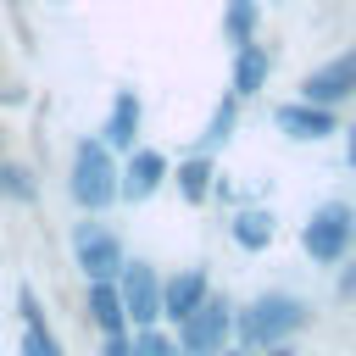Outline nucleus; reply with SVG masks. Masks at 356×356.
Segmentation results:
<instances>
[{"mask_svg":"<svg viewBox=\"0 0 356 356\" xmlns=\"http://www.w3.org/2000/svg\"><path fill=\"white\" fill-rule=\"evenodd\" d=\"M306 317H312V312H306L300 295L267 289V295H256L250 306L234 312V339H239L245 356H261V350H273V345H289V339L306 328Z\"/></svg>","mask_w":356,"mask_h":356,"instance_id":"nucleus-1","label":"nucleus"},{"mask_svg":"<svg viewBox=\"0 0 356 356\" xmlns=\"http://www.w3.org/2000/svg\"><path fill=\"white\" fill-rule=\"evenodd\" d=\"M350 245H356V206H345V200H323L300 222V250L317 267H345Z\"/></svg>","mask_w":356,"mask_h":356,"instance_id":"nucleus-2","label":"nucleus"},{"mask_svg":"<svg viewBox=\"0 0 356 356\" xmlns=\"http://www.w3.org/2000/svg\"><path fill=\"white\" fill-rule=\"evenodd\" d=\"M67 195H72L83 211H106L111 200H122V195H117V161H111V150H106L100 139H83V145L72 150Z\"/></svg>","mask_w":356,"mask_h":356,"instance_id":"nucleus-3","label":"nucleus"},{"mask_svg":"<svg viewBox=\"0 0 356 356\" xmlns=\"http://www.w3.org/2000/svg\"><path fill=\"white\" fill-rule=\"evenodd\" d=\"M72 261L89 284H117L128 267V250L106 222H72Z\"/></svg>","mask_w":356,"mask_h":356,"instance_id":"nucleus-4","label":"nucleus"},{"mask_svg":"<svg viewBox=\"0 0 356 356\" xmlns=\"http://www.w3.org/2000/svg\"><path fill=\"white\" fill-rule=\"evenodd\" d=\"M234 312H239V306L211 289V300L178 328V350H184V356H222L228 339H234Z\"/></svg>","mask_w":356,"mask_h":356,"instance_id":"nucleus-5","label":"nucleus"},{"mask_svg":"<svg viewBox=\"0 0 356 356\" xmlns=\"http://www.w3.org/2000/svg\"><path fill=\"white\" fill-rule=\"evenodd\" d=\"M117 295H122V312H128V328L145 334L161 323V278L150 261H128L122 278H117Z\"/></svg>","mask_w":356,"mask_h":356,"instance_id":"nucleus-6","label":"nucleus"},{"mask_svg":"<svg viewBox=\"0 0 356 356\" xmlns=\"http://www.w3.org/2000/svg\"><path fill=\"white\" fill-rule=\"evenodd\" d=\"M300 100L306 106H323V111H339V100H356V44L339 50L334 61L312 67L300 78Z\"/></svg>","mask_w":356,"mask_h":356,"instance_id":"nucleus-7","label":"nucleus"},{"mask_svg":"<svg viewBox=\"0 0 356 356\" xmlns=\"http://www.w3.org/2000/svg\"><path fill=\"white\" fill-rule=\"evenodd\" d=\"M206 300H211V278H206V267H184V273L161 278V317H167L172 328H184Z\"/></svg>","mask_w":356,"mask_h":356,"instance_id":"nucleus-8","label":"nucleus"},{"mask_svg":"<svg viewBox=\"0 0 356 356\" xmlns=\"http://www.w3.org/2000/svg\"><path fill=\"white\" fill-rule=\"evenodd\" d=\"M167 178H172L167 156H161V150H145V145H139V150L128 156V167L117 172V195L139 206V200H150V195H156V189H161Z\"/></svg>","mask_w":356,"mask_h":356,"instance_id":"nucleus-9","label":"nucleus"},{"mask_svg":"<svg viewBox=\"0 0 356 356\" xmlns=\"http://www.w3.org/2000/svg\"><path fill=\"white\" fill-rule=\"evenodd\" d=\"M139 117H145L139 95H134V89H117V95H111V111H106V128H100V145L134 156V150H139Z\"/></svg>","mask_w":356,"mask_h":356,"instance_id":"nucleus-10","label":"nucleus"},{"mask_svg":"<svg viewBox=\"0 0 356 356\" xmlns=\"http://www.w3.org/2000/svg\"><path fill=\"white\" fill-rule=\"evenodd\" d=\"M273 122H278L289 139H300V145H317V139L339 134V117L323 111V106H306V100H284V106L273 111Z\"/></svg>","mask_w":356,"mask_h":356,"instance_id":"nucleus-11","label":"nucleus"},{"mask_svg":"<svg viewBox=\"0 0 356 356\" xmlns=\"http://www.w3.org/2000/svg\"><path fill=\"white\" fill-rule=\"evenodd\" d=\"M267 72H273V56L261 44H239L234 50V72H228V95L234 100H250L267 89Z\"/></svg>","mask_w":356,"mask_h":356,"instance_id":"nucleus-12","label":"nucleus"},{"mask_svg":"<svg viewBox=\"0 0 356 356\" xmlns=\"http://www.w3.org/2000/svg\"><path fill=\"white\" fill-rule=\"evenodd\" d=\"M228 234H234V245H239V250H250V256H256V250H267V245H273L278 217H273L267 206H239V211H234V222H228Z\"/></svg>","mask_w":356,"mask_h":356,"instance_id":"nucleus-13","label":"nucleus"},{"mask_svg":"<svg viewBox=\"0 0 356 356\" xmlns=\"http://www.w3.org/2000/svg\"><path fill=\"white\" fill-rule=\"evenodd\" d=\"M83 312H89V323L100 328V339H117V334H128V312H122V295H117V284H89V300H83Z\"/></svg>","mask_w":356,"mask_h":356,"instance_id":"nucleus-14","label":"nucleus"},{"mask_svg":"<svg viewBox=\"0 0 356 356\" xmlns=\"http://www.w3.org/2000/svg\"><path fill=\"white\" fill-rule=\"evenodd\" d=\"M172 184H178V195H184L189 206H200V200H211V189H217V172H211V156H184V161H178V172H172Z\"/></svg>","mask_w":356,"mask_h":356,"instance_id":"nucleus-15","label":"nucleus"},{"mask_svg":"<svg viewBox=\"0 0 356 356\" xmlns=\"http://www.w3.org/2000/svg\"><path fill=\"white\" fill-rule=\"evenodd\" d=\"M256 28H261V0H222V39L234 50L256 44Z\"/></svg>","mask_w":356,"mask_h":356,"instance_id":"nucleus-16","label":"nucleus"},{"mask_svg":"<svg viewBox=\"0 0 356 356\" xmlns=\"http://www.w3.org/2000/svg\"><path fill=\"white\" fill-rule=\"evenodd\" d=\"M234 122H239V100L228 95V100H217V111H211V122H206V134H200V150H195V156H211L217 145H228V139H234Z\"/></svg>","mask_w":356,"mask_h":356,"instance_id":"nucleus-17","label":"nucleus"},{"mask_svg":"<svg viewBox=\"0 0 356 356\" xmlns=\"http://www.w3.org/2000/svg\"><path fill=\"white\" fill-rule=\"evenodd\" d=\"M0 195H6V200H22V206H28V200L39 195V184H33V172H28L22 161H0Z\"/></svg>","mask_w":356,"mask_h":356,"instance_id":"nucleus-18","label":"nucleus"},{"mask_svg":"<svg viewBox=\"0 0 356 356\" xmlns=\"http://www.w3.org/2000/svg\"><path fill=\"white\" fill-rule=\"evenodd\" d=\"M134 356H184V350H178V339H172V334L145 328V334H134Z\"/></svg>","mask_w":356,"mask_h":356,"instance_id":"nucleus-19","label":"nucleus"},{"mask_svg":"<svg viewBox=\"0 0 356 356\" xmlns=\"http://www.w3.org/2000/svg\"><path fill=\"white\" fill-rule=\"evenodd\" d=\"M22 356H61V339L50 334V323L44 328H22Z\"/></svg>","mask_w":356,"mask_h":356,"instance_id":"nucleus-20","label":"nucleus"},{"mask_svg":"<svg viewBox=\"0 0 356 356\" xmlns=\"http://www.w3.org/2000/svg\"><path fill=\"white\" fill-rule=\"evenodd\" d=\"M17 312H22V328H44V312H39V295L22 284L17 289Z\"/></svg>","mask_w":356,"mask_h":356,"instance_id":"nucleus-21","label":"nucleus"},{"mask_svg":"<svg viewBox=\"0 0 356 356\" xmlns=\"http://www.w3.org/2000/svg\"><path fill=\"white\" fill-rule=\"evenodd\" d=\"M100 356H134V334H117V339H100Z\"/></svg>","mask_w":356,"mask_h":356,"instance_id":"nucleus-22","label":"nucleus"},{"mask_svg":"<svg viewBox=\"0 0 356 356\" xmlns=\"http://www.w3.org/2000/svg\"><path fill=\"white\" fill-rule=\"evenodd\" d=\"M345 161H350V172H356V122L345 128Z\"/></svg>","mask_w":356,"mask_h":356,"instance_id":"nucleus-23","label":"nucleus"},{"mask_svg":"<svg viewBox=\"0 0 356 356\" xmlns=\"http://www.w3.org/2000/svg\"><path fill=\"white\" fill-rule=\"evenodd\" d=\"M261 356H295V345H273V350H261Z\"/></svg>","mask_w":356,"mask_h":356,"instance_id":"nucleus-24","label":"nucleus"},{"mask_svg":"<svg viewBox=\"0 0 356 356\" xmlns=\"http://www.w3.org/2000/svg\"><path fill=\"white\" fill-rule=\"evenodd\" d=\"M222 356H245V350H222Z\"/></svg>","mask_w":356,"mask_h":356,"instance_id":"nucleus-25","label":"nucleus"}]
</instances>
